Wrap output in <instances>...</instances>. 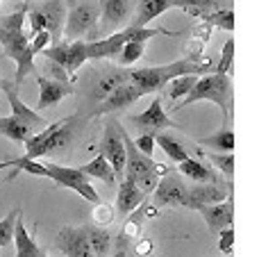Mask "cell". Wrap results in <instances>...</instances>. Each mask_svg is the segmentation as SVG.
Wrapping results in <instances>:
<instances>
[{
    "label": "cell",
    "mask_w": 259,
    "mask_h": 257,
    "mask_svg": "<svg viewBox=\"0 0 259 257\" xmlns=\"http://www.w3.org/2000/svg\"><path fill=\"white\" fill-rule=\"evenodd\" d=\"M155 144L157 146H161V150H164L166 155H168L173 162H182V159H187L189 157V153H187V148H184L182 144H180L175 137H170V135H166V132H159V135H155Z\"/></svg>",
    "instance_id": "29"
},
{
    "label": "cell",
    "mask_w": 259,
    "mask_h": 257,
    "mask_svg": "<svg viewBox=\"0 0 259 257\" xmlns=\"http://www.w3.org/2000/svg\"><path fill=\"white\" fill-rule=\"evenodd\" d=\"M0 89L5 91V96H7V100H9L12 116L21 118V121L25 123L27 127H32V130H44V127L48 125V121H46V118L41 116L36 109H30L21 98H18V87H14L9 80H3V82H0Z\"/></svg>",
    "instance_id": "12"
},
{
    "label": "cell",
    "mask_w": 259,
    "mask_h": 257,
    "mask_svg": "<svg viewBox=\"0 0 259 257\" xmlns=\"http://www.w3.org/2000/svg\"><path fill=\"white\" fill-rule=\"evenodd\" d=\"M27 18H30L32 34L39 30H46L50 34V44H57V41H62L66 3L64 0H44L39 5H27Z\"/></svg>",
    "instance_id": "6"
},
{
    "label": "cell",
    "mask_w": 259,
    "mask_h": 257,
    "mask_svg": "<svg viewBox=\"0 0 259 257\" xmlns=\"http://www.w3.org/2000/svg\"><path fill=\"white\" fill-rule=\"evenodd\" d=\"M232 246H234V230L232 228H225V230L219 232V250L223 255L232 253Z\"/></svg>",
    "instance_id": "40"
},
{
    "label": "cell",
    "mask_w": 259,
    "mask_h": 257,
    "mask_svg": "<svg viewBox=\"0 0 259 257\" xmlns=\"http://www.w3.org/2000/svg\"><path fill=\"white\" fill-rule=\"evenodd\" d=\"M232 64H234V39H228L223 46V53H221V62L214 73H225V75H230V73H232Z\"/></svg>",
    "instance_id": "36"
},
{
    "label": "cell",
    "mask_w": 259,
    "mask_h": 257,
    "mask_svg": "<svg viewBox=\"0 0 259 257\" xmlns=\"http://www.w3.org/2000/svg\"><path fill=\"white\" fill-rule=\"evenodd\" d=\"M200 21H205L207 25L219 27V30H225V32L234 30V12L230 7H223V9H216V12L205 14Z\"/></svg>",
    "instance_id": "32"
},
{
    "label": "cell",
    "mask_w": 259,
    "mask_h": 257,
    "mask_svg": "<svg viewBox=\"0 0 259 257\" xmlns=\"http://www.w3.org/2000/svg\"><path fill=\"white\" fill-rule=\"evenodd\" d=\"M207 71V62L200 64L196 59H178V62L164 64V66H148V68H130L127 80L141 89L143 96L164 91L166 82L178 75H198Z\"/></svg>",
    "instance_id": "2"
},
{
    "label": "cell",
    "mask_w": 259,
    "mask_h": 257,
    "mask_svg": "<svg viewBox=\"0 0 259 257\" xmlns=\"http://www.w3.org/2000/svg\"><path fill=\"white\" fill-rule=\"evenodd\" d=\"M143 48H146V41H127V44H123L121 53H118L121 55V64L123 66L134 64L143 55Z\"/></svg>",
    "instance_id": "35"
},
{
    "label": "cell",
    "mask_w": 259,
    "mask_h": 257,
    "mask_svg": "<svg viewBox=\"0 0 259 257\" xmlns=\"http://www.w3.org/2000/svg\"><path fill=\"white\" fill-rule=\"evenodd\" d=\"M198 212L202 214L207 228H209L211 232H216V235H219L221 230H225V228H232V223H234V198H232V194H230L223 203L198 207Z\"/></svg>",
    "instance_id": "16"
},
{
    "label": "cell",
    "mask_w": 259,
    "mask_h": 257,
    "mask_svg": "<svg viewBox=\"0 0 259 257\" xmlns=\"http://www.w3.org/2000/svg\"><path fill=\"white\" fill-rule=\"evenodd\" d=\"M143 191L137 187V182L130 180L127 176H123V180H118V196H116V207L123 217H127L130 212L139 207L143 203Z\"/></svg>",
    "instance_id": "19"
},
{
    "label": "cell",
    "mask_w": 259,
    "mask_h": 257,
    "mask_svg": "<svg viewBox=\"0 0 259 257\" xmlns=\"http://www.w3.org/2000/svg\"><path fill=\"white\" fill-rule=\"evenodd\" d=\"M80 125V118L77 116H68L62 118L57 123H48L41 132L32 135L25 141V155H21L18 159H39V157H48V155H57L62 150H66V146L73 141Z\"/></svg>",
    "instance_id": "3"
},
{
    "label": "cell",
    "mask_w": 259,
    "mask_h": 257,
    "mask_svg": "<svg viewBox=\"0 0 259 257\" xmlns=\"http://www.w3.org/2000/svg\"><path fill=\"white\" fill-rule=\"evenodd\" d=\"M57 248L66 257H94L87 239V226H66L57 235Z\"/></svg>",
    "instance_id": "13"
},
{
    "label": "cell",
    "mask_w": 259,
    "mask_h": 257,
    "mask_svg": "<svg viewBox=\"0 0 259 257\" xmlns=\"http://www.w3.org/2000/svg\"><path fill=\"white\" fill-rule=\"evenodd\" d=\"M48 46H50V34L46 30H39V32H34V34L30 36V48H32V53L34 55L44 53Z\"/></svg>",
    "instance_id": "39"
},
{
    "label": "cell",
    "mask_w": 259,
    "mask_h": 257,
    "mask_svg": "<svg viewBox=\"0 0 259 257\" xmlns=\"http://www.w3.org/2000/svg\"><path fill=\"white\" fill-rule=\"evenodd\" d=\"M130 0H103L100 3V18L103 32H118L130 18Z\"/></svg>",
    "instance_id": "18"
},
{
    "label": "cell",
    "mask_w": 259,
    "mask_h": 257,
    "mask_svg": "<svg viewBox=\"0 0 259 257\" xmlns=\"http://www.w3.org/2000/svg\"><path fill=\"white\" fill-rule=\"evenodd\" d=\"M139 98H143L141 89L127 80V82H123L121 87H116L105 100H100L98 109H96V116H105V114H114V112H118V109H127V107H132Z\"/></svg>",
    "instance_id": "14"
},
{
    "label": "cell",
    "mask_w": 259,
    "mask_h": 257,
    "mask_svg": "<svg viewBox=\"0 0 259 257\" xmlns=\"http://www.w3.org/2000/svg\"><path fill=\"white\" fill-rule=\"evenodd\" d=\"M170 7H180L196 18H202L205 14L223 9V0H170Z\"/></svg>",
    "instance_id": "27"
},
{
    "label": "cell",
    "mask_w": 259,
    "mask_h": 257,
    "mask_svg": "<svg viewBox=\"0 0 259 257\" xmlns=\"http://www.w3.org/2000/svg\"><path fill=\"white\" fill-rule=\"evenodd\" d=\"M200 100H211V103H216L223 109L225 121H230V116H232V80H230V75H225V73H211V75L198 77L193 89L184 96V100L175 109L180 112V109H184L187 105L200 103Z\"/></svg>",
    "instance_id": "5"
},
{
    "label": "cell",
    "mask_w": 259,
    "mask_h": 257,
    "mask_svg": "<svg viewBox=\"0 0 259 257\" xmlns=\"http://www.w3.org/2000/svg\"><path fill=\"white\" fill-rule=\"evenodd\" d=\"M14 244H16V257H48L46 250L39 248L34 237L25 230L21 214H18L16 223H14Z\"/></svg>",
    "instance_id": "20"
},
{
    "label": "cell",
    "mask_w": 259,
    "mask_h": 257,
    "mask_svg": "<svg viewBox=\"0 0 259 257\" xmlns=\"http://www.w3.org/2000/svg\"><path fill=\"white\" fill-rule=\"evenodd\" d=\"M127 73L130 68H116V71L107 73L105 77H100L94 87V98L96 100H105L109 94H112L116 87H121L123 82H127Z\"/></svg>",
    "instance_id": "25"
},
{
    "label": "cell",
    "mask_w": 259,
    "mask_h": 257,
    "mask_svg": "<svg viewBox=\"0 0 259 257\" xmlns=\"http://www.w3.org/2000/svg\"><path fill=\"white\" fill-rule=\"evenodd\" d=\"M196 80H198V75H178V77L166 82L164 89H166V94H168V98L178 100V98H184V96L193 89Z\"/></svg>",
    "instance_id": "31"
},
{
    "label": "cell",
    "mask_w": 259,
    "mask_h": 257,
    "mask_svg": "<svg viewBox=\"0 0 259 257\" xmlns=\"http://www.w3.org/2000/svg\"><path fill=\"white\" fill-rule=\"evenodd\" d=\"M121 137H123V146H125V176L130 180L137 182V187L143 191V194H152L159 176L168 173L170 168L152 162L150 155H143L141 150L134 146L132 137L127 135V130L123 125H121Z\"/></svg>",
    "instance_id": "4"
},
{
    "label": "cell",
    "mask_w": 259,
    "mask_h": 257,
    "mask_svg": "<svg viewBox=\"0 0 259 257\" xmlns=\"http://www.w3.org/2000/svg\"><path fill=\"white\" fill-rule=\"evenodd\" d=\"M198 146H209L214 150H221V153H232L234 150V132L230 127H221L219 132H214L207 139H200Z\"/></svg>",
    "instance_id": "28"
},
{
    "label": "cell",
    "mask_w": 259,
    "mask_h": 257,
    "mask_svg": "<svg viewBox=\"0 0 259 257\" xmlns=\"http://www.w3.org/2000/svg\"><path fill=\"white\" fill-rule=\"evenodd\" d=\"M127 123L141 135H159L166 127H175V123L168 118V114L161 109V98H155L150 103V107H146L141 114L130 116Z\"/></svg>",
    "instance_id": "11"
},
{
    "label": "cell",
    "mask_w": 259,
    "mask_h": 257,
    "mask_svg": "<svg viewBox=\"0 0 259 257\" xmlns=\"http://www.w3.org/2000/svg\"><path fill=\"white\" fill-rule=\"evenodd\" d=\"M96 221H98V223H109V221H114V209H112V205H105V203H98V205H96Z\"/></svg>",
    "instance_id": "42"
},
{
    "label": "cell",
    "mask_w": 259,
    "mask_h": 257,
    "mask_svg": "<svg viewBox=\"0 0 259 257\" xmlns=\"http://www.w3.org/2000/svg\"><path fill=\"white\" fill-rule=\"evenodd\" d=\"M100 3H103V0H100Z\"/></svg>",
    "instance_id": "44"
},
{
    "label": "cell",
    "mask_w": 259,
    "mask_h": 257,
    "mask_svg": "<svg viewBox=\"0 0 259 257\" xmlns=\"http://www.w3.org/2000/svg\"><path fill=\"white\" fill-rule=\"evenodd\" d=\"M178 173L193 182H205V180L214 182L216 180L214 171H211L207 164L198 162V159H193V157H187V159H182V162H178Z\"/></svg>",
    "instance_id": "23"
},
{
    "label": "cell",
    "mask_w": 259,
    "mask_h": 257,
    "mask_svg": "<svg viewBox=\"0 0 259 257\" xmlns=\"http://www.w3.org/2000/svg\"><path fill=\"white\" fill-rule=\"evenodd\" d=\"M0 135L12 141H18V144H25V141L34 135V130L27 127L25 123L16 116H0Z\"/></svg>",
    "instance_id": "24"
},
{
    "label": "cell",
    "mask_w": 259,
    "mask_h": 257,
    "mask_svg": "<svg viewBox=\"0 0 259 257\" xmlns=\"http://www.w3.org/2000/svg\"><path fill=\"white\" fill-rule=\"evenodd\" d=\"M209 162H214V166L219 168L221 173H225L228 180L234 178V155L232 153H207L205 155Z\"/></svg>",
    "instance_id": "33"
},
{
    "label": "cell",
    "mask_w": 259,
    "mask_h": 257,
    "mask_svg": "<svg viewBox=\"0 0 259 257\" xmlns=\"http://www.w3.org/2000/svg\"><path fill=\"white\" fill-rule=\"evenodd\" d=\"M87 239L94 257H109L112 255V235L105 228H89L87 226Z\"/></svg>",
    "instance_id": "26"
},
{
    "label": "cell",
    "mask_w": 259,
    "mask_h": 257,
    "mask_svg": "<svg viewBox=\"0 0 259 257\" xmlns=\"http://www.w3.org/2000/svg\"><path fill=\"white\" fill-rule=\"evenodd\" d=\"M87 62V41H68V53H66V71L68 75H75V71Z\"/></svg>",
    "instance_id": "30"
},
{
    "label": "cell",
    "mask_w": 259,
    "mask_h": 257,
    "mask_svg": "<svg viewBox=\"0 0 259 257\" xmlns=\"http://www.w3.org/2000/svg\"><path fill=\"white\" fill-rule=\"evenodd\" d=\"M230 194H232V185L223 187L216 180L207 182V185H198V187H193V189L187 191V205H184V207L198 209V207H205V205L223 203Z\"/></svg>",
    "instance_id": "15"
},
{
    "label": "cell",
    "mask_w": 259,
    "mask_h": 257,
    "mask_svg": "<svg viewBox=\"0 0 259 257\" xmlns=\"http://www.w3.org/2000/svg\"><path fill=\"white\" fill-rule=\"evenodd\" d=\"M187 185L182 182V176L170 168L168 173L157 180L152 189V205L155 207H184L187 205Z\"/></svg>",
    "instance_id": "10"
},
{
    "label": "cell",
    "mask_w": 259,
    "mask_h": 257,
    "mask_svg": "<svg viewBox=\"0 0 259 257\" xmlns=\"http://www.w3.org/2000/svg\"><path fill=\"white\" fill-rule=\"evenodd\" d=\"M66 53H68V41H57V44H50L48 48L44 50L46 59H53V62L62 64L66 68Z\"/></svg>",
    "instance_id": "37"
},
{
    "label": "cell",
    "mask_w": 259,
    "mask_h": 257,
    "mask_svg": "<svg viewBox=\"0 0 259 257\" xmlns=\"http://www.w3.org/2000/svg\"><path fill=\"white\" fill-rule=\"evenodd\" d=\"M80 171L84 173L87 178H98V180H103L105 185H109V187L118 185L116 176H114V168H112V164H109L107 159H105L100 153L96 155V157L91 159L89 164H84V166H80Z\"/></svg>",
    "instance_id": "22"
},
{
    "label": "cell",
    "mask_w": 259,
    "mask_h": 257,
    "mask_svg": "<svg viewBox=\"0 0 259 257\" xmlns=\"http://www.w3.org/2000/svg\"><path fill=\"white\" fill-rule=\"evenodd\" d=\"M46 168H48V178L57 187H66L71 191H77L91 205L100 203V194L96 191V187L91 185L89 178L80 168H68V166H59V164H46Z\"/></svg>",
    "instance_id": "8"
},
{
    "label": "cell",
    "mask_w": 259,
    "mask_h": 257,
    "mask_svg": "<svg viewBox=\"0 0 259 257\" xmlns=\"http://www.w3.org/2000/svg\"><path fill=\"white\" fill-rule=\"evenodd\" d=\"M170 9V0H139L137 7V18L132 25L134 27H146L150 21H155L157 16H161L164 12Z\"/></svg>",
    "instance_id": "21"
},
{
    "label": "cell",
    "mask_w": 259,
    "mask_h": 257,
    "mask_svg": "<svg viewBox=\"0 0 259 257\" xmlns=\"http://www.w3.org/2000/svg\"><path fill=\"white\" fill-rule=\"evenodd\" d=\"M134 146H137L143 155H150L152 157V150H155V135H139L137 139H134Z\"/></svg>",
    "instance_id": "41"
},
{
    "label": "cell",
    "mask_w": 259,
    "mask_h": 257,
    "mask_svg": "<svg viewBox=\"0 0 259 257\" xmlns=\"http://www.w3.org/2000/svg\"><path fill=\"white\" fill-rule=\"evenodd\" d=\"M98 150L112 164L116 180H123V176H125V146H123V137H121V121H116V118L107 121Z\"/></svg>",
    "instance_id": "9"
},
{
    "label": "cell",
    "mask_w": 259,
    "mask_h": 257,
    "mask_svg": "<svg viewBox=\"0 0 259 257\" xmlns=\"http://www.w3.org/2000/svg\"><path fill=\"white\" fill-rule=\"evenodd\" d=\"M36 84H39L41 94H39V100H36V109H48L53 105H57L59 100L68 98L73 96V84L68 82H59V80H53V77H46V75H36Z\"/></svg>",
    "instance_id": "17"
},
{
    "label": "cell",
    "mask_w": 259,
    "mask_h": 257,
    "mask_svg": "<svg viewBox=\"0 0 259 257\" xmlns=\"http://www.w3.org/2000/svg\"><path fill=\"white\" fill-rule=\"evenodd\" d=\"M27 18V5L18 7L16 12L0 18V46L5 48L9 59L16 64V80L14 87H18L30 73H36L34 53L30 48V39L23 32V23Z\"/></svg>",
    "instance_id": "1"
},
{
    "label": "cell",
    "mask_w": 259,
    "mask_h": 257,
    "mask_svg": "<svg viewBox=\"0 0 259 257\" xmlns=\"http://www.w3.org/2000/svg\"><path fill=\"white\" fill-rule=\"evenodd\" d=\"M64 3H66L68 7H73V5H75V3H80V0H64Z\"/></svg>",
    "instance_id": "43"
},
{
    "label": "cell",
    "mask_w": 259,
    "mask_h": 257,
    "mask_svg": "<svg viewBox=\"0 0 259 257\" xmlns=\"http://www.w3.org/2000/svg\"><path fill=\"white\" fill-rule=\"evenodd\" d=\"M46 77H53V80H59V82H68L71 80V75H68V71L62 66V64L53 62V59H46Z\"/></svg>",
    "instance_id": "38"
},
{
    "label": "cell",
    "mask_w": 259,
    "mask_h": 257,
    "mask_svg": "<svg viewBox=\"0 0 259 257\" xmlns=\"http://www.w3.org/2000/svg\"><path fill=\"white\" fill-rule=\"evenodd\" d=\"M18 214H21V209L14 207L12 212L0 221V248H5V246H9L14 241V223H16Z\"/></svg>",
    "instance_id": "34"
},
{
    "label": "cell",
    "mask_w": 259,
    "mask_h": 257,
    "mask_svg": "<svg viewBox=\"0 0 259 257\" xmlns=\"http://www.w3.org/2000/svg\"><path fill=\"white\" fill-rule=\"evenodd\" d=\"M98 18H100V5L96 0L75 3L66 12V18H64V30H62L64 41H75L77 36L91 32L96 27V23H98Z\"/></svg>",
    "instance_id": "7"
}]
</instances>
